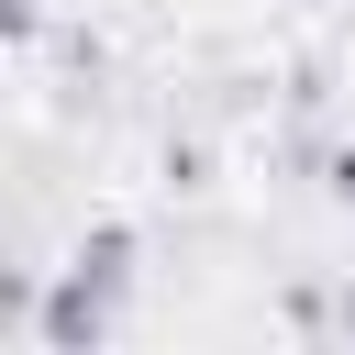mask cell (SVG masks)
<instances>
[{
    "label": "cell",
    "instance_id": "6da1fadb",
    "mask_svg": "<svg viewBox=\"0 0 355 355\" xmlns=\"http://www.w3.org/2000/svg\"><path fill=\"white\" fill-rule=\"evenodd\" d=\"M333 189H344V200H355V155H344V166H333Z\"/></svg>",
    "mask_w": 355,
    "mask_h": 355
}]
</instances>
